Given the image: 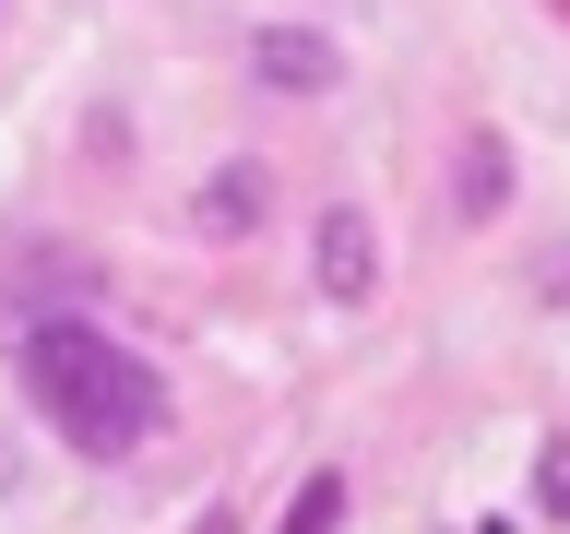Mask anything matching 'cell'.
<instances>
[{
  "label": "cell",
  "instance_id": "obj_2",
  "mask_svg": "<svg viewBox=\"0 0 570 534\" xmlns=\"http://www.w3.org/2000/svg\"><path fill=\"white\" fill-rule=\"evenodd\" d=\"M309 274H321V297H333V309H368V297H381V226H368V202H321Z\"/></svg>",
  "mask_w": 570,
  "mask_h": 534
},
{
  "label": "cell",
  "instance_id": "obj_4",
  "mask_svg": "<svg viewBox=\"0 0 570 534\" xmlns=\"http://www.w3.org/2000/svg\"><path fill=\"white\" fill-rule=\"evenodd\" d=\"M262 214H274V178L249 167V155H226V167L190 190V226H203V238H249Z\"/></svg>",
  "mask_w": 570,
  "mask_h": 534
},
{
  "label": "cell",
  "instance_id": "obj_3",
  "mask_svg": "<svg viewBox=\"0 0 570 534\" xmlns=\"http://www.w3.org/2000/svg\"><path fill=\"white\" fill-rule=\"evenodd\" d=\"M249 83H274V96H333V83H345V48L321 24H249Z\"/></svg>",
  "mask_w": 570,
  "mask_h": 534
},
{
  "label": "cell",
  "instance_id": "obj_1",
  "mask_svg": "<svg viewBox=\"0 0 570 534\" xmlns=\"http://www.w3.org/2000/svg\"><path fill=\"white\" fill-rule=\"evenodd\" d=\"M24 404L48 427H60L83 463H119V452H142L155 439V368H142L131 345H107L96 320H36L24 333Z\"/></svg>",
  "mask_w": 570,
  "mask_h": 534
},
{
  "label": "cell",
  "instance_id": "obj_6",
  "mask_svg": "<svg viewBox=\"0 0 570 534\" xmlns=\"http://www.w3.org/2000/svg\"><path fill=\"white\" fill-rule=\"evenodd\" d=\"M345 523V463H321V475H297V498H285L274 534H333Z\"/></svg>",
  "mask_w": 570,
  "mask_h": 534
},
{
  "label": "cell",
  "instance_id": "obj_8",
  "mask_svg": "<svg viewBox=\"0 0 570 534\" xmlns=\"http://www.w3.org/2000/svg\"><path fill=\"white\" fill-rule=\"evenodd\" d=\"M190 534H238V511H203V523H190Z\"/></svg>",
  "mask_w": 570,
  "mask_h": 534
},
{
  "label": "cell",
  "instance_id": "obj_7",
  "mask_svg": "<svg viewBox=\"0 0 570 534\" xmlns=\"http://www.w3.org/2000/svg\"><path fill=\"white\" fill-rule=\"evenodd\" d=\"M534 511H547V523H570V427L534 452Z\"/></svg>",
  "mask_w": 570,
  "mask_h": 534
},
{
  "label": "cell",
  "instance_id": "obj_5",
  "mask_svg": "<svg viewBox=\"0 0 570 534\" xmlns=\"http://www.w3.org/2000/svg\"><path fill=\"white\" fill-rule=\"evenodd\" d=\"M499 202H511V142L475 119V131L452 142V214L463 226H499Z\"/></svg>",
  "mask_w": 570,
  "mask_h": 534
}]
</instances>
